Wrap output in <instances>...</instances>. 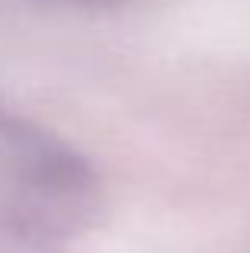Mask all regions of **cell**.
I'll return each mask as SVG.
<instances>
[{
    "instance_id": "2",
    "label": "cell",
    "mask_w": 250,
    "mask_h": 253,
    "mask_svg": "<svg viewBox=\"0 0 250 253\" xmlns=\"http://www.w3.org/2000/svg\"><path fill=\"white\" fill-rule=\"evenodd\" d=\"M0 253H58L55 234L10 202L0 205Z\"/></svg>"
},
{
    "instance_id": "1",
    "label": "cell",
    "mask_w": 250,
    "mask_h": 253,
    "mask_svg": "<svg viewBox=\"0 0 250 253\" xmlns=\"http://www.w3.org/2000/svg\"><path fill=\"white\" fill-rule=\"evenodd\" d=\"M0 183L10 205L55 237L93 224L103 189L93 164L61 135L0 103Z\"/></svg>"
},
{
    "instance_id": "3",
    "label": "cell",
    "mask_w": 250,
    "mask_h": 253,
    "mask_svg": "<svg viewBox=\"0 0 250 253\" xmlns=\"http://www.w3.org/2000/svg\"><path fill=\"white\" fill-rule=\"evenodd\" d=\"M64 3H100V0H64Z\"/></svg>"
}]
</instances>
